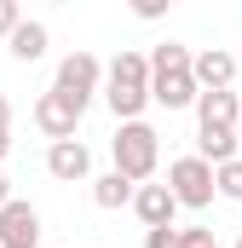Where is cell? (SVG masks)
<instances>
[{"label": "cell", "instance_id": "6da1fadb", "mask_svg": "<svg viewBox=\"0 0 242 248\" xmlns=\"http://www.w3.org/2000/svg\"><path fill=\"white\" fill-rule=\"evenodd\" d=\"M104 104L116 122H144V104L150 98V52H116L104 69Z\"/></svg>", "mask_w": 242, "mask_h": 248}, {"label": "cell", "instance_id": "7a4b0ae2", "mask_svg": "<svg viewBox=\"0 0 242 248\" xmlns=\"http://www.w3.org/2000/svg\"><path fill=\"white\" fill-rule=\"evenodd\" d=\"M110 156H116V173H121V179L144 185V179L156 173V162H162V133H156L150 122H121L116 139H110Z\"/></svg>", "mask_w": 242, "mask_h": 248}, {"label": "cell", "instance_id": "3957f363", "mask_svg": "<svg viewBox=\"0 0 242 248\" xmlns=\"http://www.w3.org/2000/svg\"><path fill=\"white\" fill-rule=\"evenodd\" d=\"M167 190L179 196V208H213V196H219V179H213V162H202L196 150L179 156V162H167Z\"/></svg>", "mask_w": 242, "mask_h": 248}, {"label": "cell", "instance_id": "277c9868", "mask_svg": "<svg viewBox=\"0 0 242 248\" xmlns=\"http://www.w3.org/2000/svg\"><path fill=\"white\" fill-rule=\"evenodd\" d=\"M104 69H110V63H98L92 52H63V58H58V81H52V87H58L75 110H87V104L104 93Z\"/></svg>", "mask_w": 242, "mask_h": 248}, {"label": "cell", "instance_id": "5b68a950", "mask_svg": "<svg viewBox=\"0 0 242 248\" xmlns=\"http://www.w3.org/2000/svg\"><path fill=\"white\" fill-rule=\"evenodd\" d=\"M35 127H41L52 144H63V139H75V127H81V110H75V104L63 98L58 87H52V93H41V98H35Z\"/></svg>", "mask_w": 242, "mask_h": 248}, {"label": "cell", "instance_id": "8992f818", "mask_svg": "<svg viewBox=\"0 0 242 248\" xmlns=\"http://www.w3.org/2000/svg\"><path fill=\"white\" fill-rule=\"evenodd\" d=\"M35 243H41V214L12 196L0 208V248H35Z\"/></svg>", "mask_w": 242, "mask_h": 248}, {"label": "cell", "instance_id": "52a82bcc", "mask_svg": "<svg viewBox=\"0 0 242 248\" xmlns=\"http://www.w3.org/2000/svg\"><path fill=\"white\" fill-rule=\"evenodd\" d=\"M190 75H196V87H202V93H231V81H237V52L208 46V52H196Z\"/></svg>", "mask_w": 242, "mask_h": 248}, {"label": "cell", "instance_id": "ba28073f", "mask_svg": "<svg viewBox=\"0 0 242 248\" xmlns=\"http://www.w3.org/2000/svg\"><path fill=\"white\" fill-rule=\"evenodd\" d=\"M133 214L144 219V231H167V225H173V214H179V196H173L167 185H138Z\"/></svg>", "mask_w": 242, "mask_h": 248}, {"label": "cell", "instance_id": "9c48e42d", "mask_svg": "<svg viewBox=\"0 0 242 248\" xmlns=\"http://www.w3.org/2000/svg\"><path fill=\"white\" fill-rule=\"evenodd\" d=\"M46 173H52V179H63V185L87 179V173H92V150H87L81 139H63V144H52V150H46Z\"/></svg>", "mask_w": 242, "mask_h": 248}, {"label": "cell", "instance_id": "30bf717a", "mask_svg": "<svg viewBox=\"0 0 242 248\" xmlns=\"http://www.w3.org/2000/svg\"><path fill=\"white\" fill-rule=\"evenodd\" d=\"M150 98H156L162 110H196L202 87H196L190 69H179V75H150Z\"/></svg>", "mask_w": 242, "mask_h": 248}, {"label": "cell", "instance_id": "8fae6325", "mask_svg": "<svg viewBox=\"0 0 242 248\" xmlns=\"http://www.w3.org/2000/svg\"><path fill=\"white\" fill-rule=\"evenodd\" d=\"M237 122H242L237 93H202L196 98V127H237Z\"/></svg>", "mask_w": 242, "mask_h": 248}, {"label": "cell", "instance_id": "7c38bea8", "mask_svg": "<svg viewBox=\"0 0 242 248\" xmlns=\"http://www.w3.org/2000/svg\"><path fill=\"white\" fill-rule=\"evenodd\" d=\"M46 46H52V35H46V23H41V17H23V23H17V35L6 41V52H12L17 63L46 58Z\"/></svg>", "mask_w": 242, "mask_h": 248}, {"label": "cell", "instance_id": "4fadbf2b", "mask_svg": "<svg viewBox=\"0 0 242 248\" xmlns=\"http://www.w3.org/2000/svg\"><path fill=\"white\" fill-rule=\"evenodd\" d=\"M133 196H138V185H133V179H121L116 168L92 179V202H98L104 214H116V208H133Z\"/></svg>", "mask_w": 242, "mask_h": 248}, {"label": "cell", "instance_id": "5bb4252c", "mask_svg": "<svg viewBox=\"0 0 242 248\" xmlns=\"http://www.w3.org/2000/svg\"><path fill=\"white\" fill-rule=\"evenodd\" d=\"M190 63H196V52H190V46H179V41L150 46V75H179V69H190Z\"/></svg>", "mask_w": 242, "mask_h": 248}, {"label": "cell", "instance_id": "9a60e30c", "mask_svg": "<svg viewBox=\"0 0 242 248\" xmlns=\"http://www.w3.org/2000/svg\"><path fill=\"white\" fill-rule=\"evenodd\" d=\"M213 179H219V196L225 202H242V156L225 162V168H213Z\"/></svg>", "mask_w": 242, "mask_h": 248}, {"label": "cell", "instance_id": "2e32d148", "mask_svg": "<svg viewBox=\"0 0 242 248\" xmlns=\"http://www.w3.org/2000/svg\"><path fill=\"white\" fill-rule=\"evenodd\" d=\"M179 248H219V243H213L208 225H184V231H179Z\"/></svg>", "mask_w": 242, "mask_h": 248}, {"label": "cell", "instance_id": "e0dca14e", "mask_svg": "<svg viewBox=\"0 0 242 248\" xmlns=\"http://www.w3.org/2000/svg\"><path fill=\"white\" fill-rule=\"evenodd\" d=\"M17 23H23L17 0H0V41H12V35H17Z\"/></svg>", "mask_w": 242, "mask_h": 248}, {"label": "cell", "instance_id": "ac0fdd59", "mask_svg": "<svg viewBox=\"0 0 242 248\" xmlns=\"http://www.w3.org/2000/svg\"><path fill=\"white\" fill-rule=\"evenodd\" d=\"M6 150H12V98L0 93V162H6Z\"/></svg>", "mask_w": 242, "mask_h": 248}, {"label": "cell", "instance_id": "d6986e66", "mask_svg": "<svg viewBox=\"0 0 242 248\" xmlns=\"http://www.w3.org/2000/svg\"><path fill=\"white\" fill-rule=\"evenodd\" d=\"M144 248H179V225H167V231H144Z\"/></svg>", "mask_w": 242, "mask_h": 248}, {"label": "cell", "instance_id": "ffe728a7", "mask_svg": "<svg viewBox=\"0 0 242 248\" xmlns=\"http://www.w3.org/2000/svg\"><path fill=\"white\" fill-rule=\"evenodd\" d=\"M12 202V179H6V168H0V208Z\"/></svg>", "mask_w": 242, "mask_h": 248}, {"label": "cell", "instance_id": "44dd1931", "mask_svg": "<svg viewBox=\"0 0 242 248\" xmlns=\"http://www.w3.org/2000/svg\"><path fill=\"white\" fill-rule=\"evenodd\" d=\"M237 139H242V122H237Z\"/></svg>", "mask_w": 242, "mask_h": 248}, {"label": "cell", "instance_id": "7402d4cb", "mask_svg": "<svg viewBox=\"0 0 242 248\" xmlns=\"http://www.w3.org/2000/svg\"><path fill=\"white\" fill-rule=\"evenodd\" d=\"M237 248H242V237H237Z\"/></svg>", "mask_w": 242, "mask_h": 248}]
</instances>
